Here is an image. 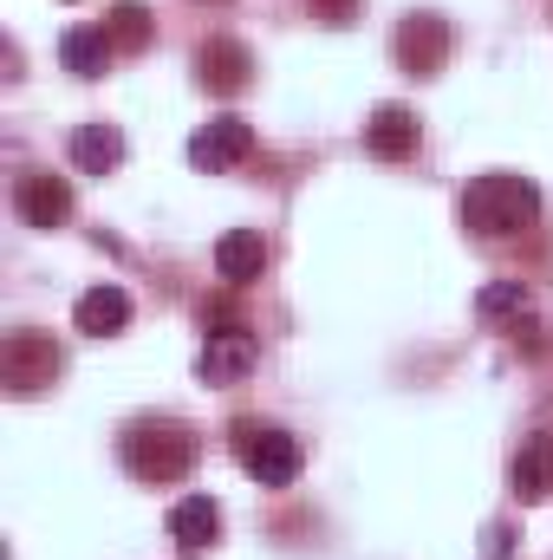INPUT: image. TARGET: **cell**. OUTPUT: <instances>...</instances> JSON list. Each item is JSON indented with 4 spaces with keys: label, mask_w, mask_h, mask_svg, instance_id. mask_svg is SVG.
<instances>
[{
    "label": "cell",
    "mask_w": 553,
    "mask_h": 560,
    "mask_svg": "<svg viewBox=\"0 0 553 560\" xmlns=\"http://www.w3.org/2000/svg\"><path fill=\"white\" fill-rule=\"evenodd\" d=\"M541 222V189L515 170H489L462 189V229L489 235V242H508V235H528Z\"/></svg>",
    "instance_id": "cell-1"
},
{
    "label": "cell",
    "mask_w": 553,
    "mask_h": 560,
    "mask_svg": "<svg viewBox=\"0 0 553 560\" xmlns=\"http://www.w3.org/2000/svg\"><path fill=\"white\" fill-rule=\"evenodd\" d=\"M59 372H66V352L52 346V332H7V346H0V385L13 392V398H39V392H52L59 385Z\"/></svg>",
    "instance_id": "cell-3"
},
{
    "label": "cell",
    "mask_w": 553,
    "mask_h": 560,
    "mask_svg": "<svg viewBox=\"0 0 553 560\" xmlns=\"http://www.w3.org/2000/svg\"><path fill=\"white\" fill-rule=\"evenodd\" d=\"M365 150L385 156V163H404L416 150V112L411 105H378V112L365 118Z\"/></svg>",
    "instance_id": "cell-13"
},
{
    "label": "cell",
    "mask_w": 553,
    "mask_h": 560,
    "mask_svg": "<svg viewBox=\"0 0 553 560\" xmlns=\"http://www.w3.org/2000/svg\"><path fill=\"white\" fill-rule=\"evenodd\" d=\"M196 372H202V385H242V378L255 372V332H248V326H235V332H209Z\"/></svg>",
    "instance_id": "cell-9"
},
{
    "label": "cell",
    "mask_w": 553,
    "mask_h": 560,
    "mask_svg": "<svg viewBox=\"0 0 553 560\" xmlns=\"http://www.w3.org/2000/svg\"><path fill=\"white\" fill-rule=\"evenodd\" d=\"M261 268H268V242H261V229H228V235L215 242V275L228 280V287L261 280Z\"/></svg>",
    "instance_id": "cell-14"
},
{
    "label": "cell",
    "mask_w": 553,
    "mask_h": 560,
    "mask_svg": "<svg viewBox=\"0 0 553 560\" xmlns=\"http://www.w3.org/2000/svg\"><path fill=\"white\" fill-rule=\"evenodd\" d=\"M235 456H242V469H248L261 489H286V482L299 476V463H306L299 436H286L274 423H255V418L235 423Z\"/></svg>",
    "instance_id": "cell-4"
},
{
    "label": "cell",
    "mask_w": 553,
    "mask_h": 560,
    "mask_svg": "<svg viewBox=\"0 0 553 560\" xmlns=\"http://www.w3.org/2000/svg\"><path fill=\"white\" fill-rule=\"evenodd\" d=\"M118 450H125V469L138 476V482H183L189 469H196V456H202V443H196V430L176 418H138L125 436H118Z\"/></svg>",
    "instance_id": "cell-2"
},
{
    "label": "cell",
    "mask_w": 553,
    "mask_h": 560,
    "mask_svg": "<svg viewBox=\"0 0 553 560\" xmlns=\"http://www.w3.org/2000/svg\"><path fill=\"white\" fill-rule=\"evenodd\" d=\"M13 215H20L26 229H59V222L72 215V183L52 176V170H26V176L13 183Z\"/></svg>",
    "instance_id": "cell-6"
},
{
    "label": "cell",
    "mask_w": 553,
    "mask_h": 560,
    "mask_svg": "<svg viewBox=\"0 0 553 560\" xmlns=\"http://www.w3.org/2000/svg\"><path fill=\"white\" fill-rule=\"evenodd\" d=\"M72 163H79L85 176H111V170L125 163V131L105 125V118L79 125V131H72Z\"/></svg>",
    "instance_id": "cell-15"
},
{
    "label": "cell",
    "mask_w": 553,
    "mask_h": 560,
    "mask_svg": "<svg viewBox=\"0 0 553 560\" xmlns=\"http://www.w3.org/2000/svg\"><path fill=\"white\" fill-rule=\"evenodd\" d=\"M255 156V131H248V118H209L196 138H189V163L196 170H209V176H222V170H235V163H248Z\"/></svg>",
    "instance_id": "cell-5"
},
{
    "label": "cell",
    "mask_w": 553,
    "mask_h": 560,
    "mask_svg": "<svg viewBox=\"0 0 553 560\" xmlns=\"http://www.w3.org/2000/svg\"><path fill=\"white\" fill-rule=\"evenodd\" d=\"M202 7H222V0H202Z\"/></svg>",
    "instance_id": "cell-21"
},
{
    "label": "cell",
    "mask_w": 553,
    "mask_h": 560,
    "mask_svg": "<svg viewBox=\"0 0 553 560\" xmlns=\"http://www.w3.org/2000/svg\"><path fill=\"white\" fill-rule=\"evenodd\" d=\"M105 39H111L118 52H143V46L156 39V20H150V7H143V0H118V7L105 13Z\"/></svg>",
    "instance_id": "cell-17"
},
{
    "label": "cell",
    "mask_w": 553,
    "mask_h": 560,
    "mask_svg": "<svg viewBox=\"0 0 553 560\" xmlns=\"http://www.w3.org/2000/svg\"><path fill=\"white\" fill-rule=\"evenodd\" d=\"M391 52H398V66L416 72V79L443 72V59H449V20H443V13H411V20L398 26Z\"/></svg>",
    "instance_id": "cell-7"
},
{
    "label": "cell",
    "mask_w": 553,
    "mask_h": 560,
    "mask_svg": "<svg viewBox=\"0 0 553 560\" xmlns=\"http://www.w3.org/2000/svg\"><path fill=\"white\" fill-rule=\"evenodd\" d=\"M72 326L79 332H92V339H111V332H125L131 326V293L125 287H92V293H79V306H72Z\"/></svg>",
    "instance_id": "cell-12"
},
{
    "label": "cell",
    "mask_w": 553,
    "mask_h": 560,
    "mask_svg": "<svg viewBox=\"0 0 553 560\" xmlns=\"http://www.w3.org/2000/svg\"><path fill=\"white\" fill-rule=\"evenodd\" d=\"M169 541H176L183 555H209V548L222 541V509H215L209 495H183V502L169 509Z\"/></svg>",
    "instance_id": "cell-10"
},
{
    "label": "cell",
    "mask_w": 553,
    "mask_h": 560,
    "mask_svg": "<svg viewBox=\"0 0 553 560\" xmlns=\"http://www.w3.org/2000/svg\"><path fill=\"white\" fill-rule=\"evenodd\" d=\"M508 548H515V535H508V528H502V522H489V535H482V555H508Z\"/></svg>",
    "instance_id": "cell-20"
},
{
    "label": "cell",
    "mask_w": 553,
    "mask_h": 560,
    "mask_svg": "<svg viewBox=\"0 0 553 560\" xmlns=\"http://www.w3.org/2000/svg\"><path fill=\"white\" fill-rule=\"evenodd\" d=\"M475 313H482L489 326L521 319V313H528V287H521V280H495V287H482V293H475Z\"/></svg>",
    "instance_id": "cell-18"
},
{
    "label": "cell",
    "mask_w": 553,
    "mask_h": 560,
    "mask_svg": "<svg viewBox=\"0 0 553 560\" xmlns=\"http://www.w3.org/2000/svg\"><path fill=\"white\" fill-rule=\"evenodd\" d=\"M313 20H326V26H352V20H358V0H313Z\"/></svg>",
    "instance_id": "cell-19"
},
{
    "label": "cell",
    "mask_w": 553,
    "mask_h": 560,
    "mask_svg": "<svg viewBox=\"0 0 553 560\" xmlns=\"http://www.w3.org/2000/svg\"><path fill=\"white\" fill-rule=\"evenodd\" d=\"M196 79H202L215 98H235V92H248L255 59H248L242 39H202V52H196Z\"/></svg>",
    "instance_id": "cell-8"
},
{
    "label": "cell",
    "mask_w": 553,
    "mask_h": 560,
    "mask_svg": "<svg viewBox=\"0 0 553 560\" xmlns=\"http://www.w3.org/2000/svg\"><path fill=\"white\" fill-rule=\"evenodd\" d=\"M111 39H105V26H72L66 39H59V59H66V72L72 79H105V66H111Z\"/></svg>",
    "instance_id": "cell-16"
},
{
    "label": "cell",
    "mask_w": 553,
    "mask_h": 560,
    "mask_svg": "<svg viewBox=\"0 0 553 560\" xmlns=\"http://www.w3.org/2000/svg\"><path fill=\"white\" fill-rule=\"evenodd\" d=\"M508 482H515L521 502H548L553 495V436L548 430L521 436V450H515V463H508Z\"/></svg>",
    "instance_id": "cell-11"
}]
</instances>
